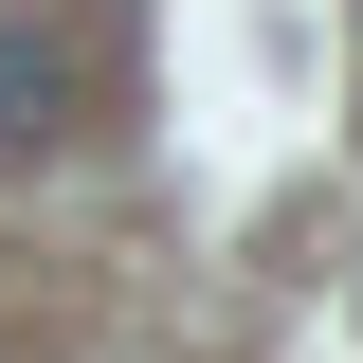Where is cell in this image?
I'll list each match as a JSON object with an SVG mask.
<instances>
[{
  "label": "cell",
  "instance_id": "6da1fadb",
  "mask_svg": "<svg viewBox=\"0 0 363 363\" xmlns=\"http://www.w3.org/2000/svg\"><path fill=\"white\" fill-rule=\"evenodd\" d=\"M109 55H128V18L109 0H73V18H0V164H37V145H73V109L109 91Z\"/></svg>",
  "mask_w": 363,
  "mask_h": 363
}]
</instances>
